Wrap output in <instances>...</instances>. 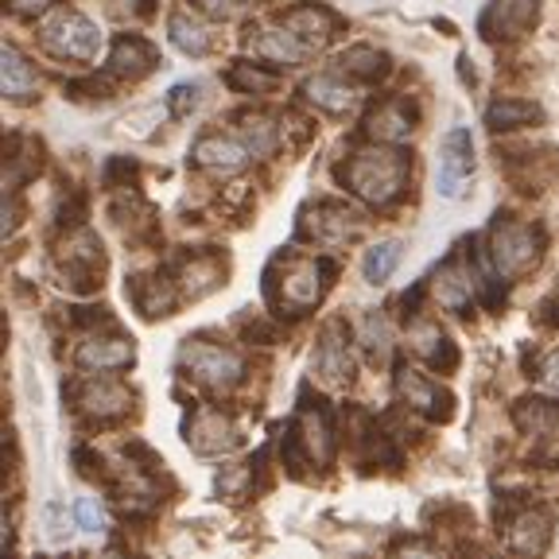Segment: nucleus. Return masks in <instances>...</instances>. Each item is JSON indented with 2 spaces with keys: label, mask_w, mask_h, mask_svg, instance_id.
<instances>
[{
  "label": "nucleus",
  "mask_w": 559,
  "mask_h": 559,
  "mask_svg": "<svg viewBox=\"0 0 559 559\" xmlns=\"http://www.w3.org/2000/svg\"><path fill=\"white\" fill-rule=\"evenodd\" d=\"M129 296L144 319H164V314H171L175 304L183 299V292H179V280H171V276H132Z\"/></svg>",
  "instance_id": "15"
},
{
  "label": "nucleus",
  "mask_w": 559,
  "mask_h": 559,
  "mask_svg": "<svg viewBox=\"0 0 559 559\" xmlns=\"http://www.w3.org/2000/svg\"><path fill=\"white\" fill-rule=\"evenodd\" d=\"M396 396H401L412 412H424L428 419H451V412H454V396L447 393V389H439L431 377L416 373V369H408V366L396 369Z\"/></svg>",
  "instance_id": "12"
},
{
  "label": "nucleus",
  "mask_w": 559,
  "mask_h": 559,
  "mask_svg": "<svg viewBox=\"0 0 559 559\" xmlns=\"http://www.w3.org/2000/svg\"><path fill=\"white\" fill-rule=\"evenodd\" d=\"M194 4L214 20H237L253 9V0H194Z\"/></svg>",
  "instance_id": "38"
},
{
  "label": "nucleus",
  "mask_w": 559,
  "mask_h": 559,
  "mask_svg": "<svg viewBox=\"0 0 559 559\" xmlns=\"http://www.w3.org/2000/svg\"><path fill=\"white\" fill-rule=\"evenodd\" d=\"M191 159L199 167H206V171L229 175V171H241L245 159H249V148H245L241 140H234V136H222V132H206V136L194 140Z\"/></svg>",
  "instance_id": "17"
},
{
  "label": "nucleus",
  "mask_w": 559,
  "mask_h": 559,
  "mask_svg": "<svg viewBox=\"0 0 559 559\" xmlns=\"http://www.w3.org/2000/svg\"><path fill=\"white\" fill-rule=\"evenodd\" d=\"M74 463L82 466V474H86V478H105L102 454H94V451H86V447H79V451H74Z\"/></svg>",
  "instance_id": "40"
},
{
  "label": "nucleus",
  "mask_w": 559,
  "mask_h": 559,
  "mask_svg": "<svg viewBox=\"0 0 559 559\" xmlns=\"http://www.w3.org/2000/svg\"><path fill=\"white\" fill-rule=\"evenodd\" d=\"M183 436L199 454H234L245 443L234 416L222 408H194L183 424Z\"/></svg>",
  "instance_id": "8"
},
{
  "label": "nucleus",
  "mask_w": 559,
  "mask_h": 559,
  "mask_svg": "<svg viewBox=\"0 0 559 559\" xmlns=\"http://www.w3.org/2000/svg\"><path fill=\"white\" fill-rule=\"evenodd\" d=\"M358 342H361V349H366V358L373 361V366H381V361L389 358V323H384V314L369 311L366 319H361Z\"/></svg>",
  "instance_id": "35"
},
{
  "label": "nucleus",
  "mask_w": 559,
  "mask_h": 559,
  "mask_svg": "<svg viewBox=\"0 0 559 559\" xmlns=\"http://www.w3.org/2000/svg\"><path fill=\"white\" fill-rule=\"evenodd\" d=\"M536 16H540V0H489V9L478 20V32L489 44H509L528 32Z\"/></svg>",
  "instance_id": "10"
},
{
  "label": "nucleus",
  "mask_w": 559,
  "mask_h": 559,
  "mask_svg": "<svg viewBox=\"0 0 559 559\" xmlns=\"http://www.w3.org/2000/svg\"><path fill=\"white\" fill-rule=\"evenodd\" d=\"M412 121L416 117H412V109L404 102H384L366 117V136L377 140V144H404L412 136V129H416Z\"/></svg>",
  "instance_id": "22"
},
{
  "label": "nucleus",
  "mask_w": 559,
  "mask_h": 559,
  "mask_svg": "<svg viewBox=\"0 0 559 559\" xmlns=\"http://www.w3.org/2000/svg\"><path fill=\"white\" fill-rule=\"evenodd\" d=\"M136 12H140V16H144V20H148V16H152V0H140Z\"/></svg>",
  "instance_id": "44"
},
{
  "label": "nucleus",
  "mask_w": 559,
  "mask_h": 559,
  "mask_svg": "<svg viewBox=\"0 0 559 559\" xmlns=\"http://www.w3.org/2000/svg\"><path fill=\"white\" fill-rule=\"evenodd\" d=\"M0 86H4V97H9V102H20V105L39 97V79H35L32 62H27L12 44H4V51H0Z\"/></svg>",
  "instance_id": "24"
},
{
  "label": "nucleus",
  "mask_w": 559,
  "mask_h": 559,
  "mask_svg": "<svg viewBox=\"0 0 559 559\" xmlns=\"http://www.w3.org/2000/svg\"><path fill=\"white\" fill-rule=\"evenodd\" d=\"M544 121V109L533 102H516V97H501L486 109V124L493 132H509V129H524V124Z\"/></svg>",
  "instance_id": "31"
},
{
  "label": "nucleus",
  "mask_w": 559,
  "mask_h": 559,
  "mask_svg": "<svg viewBox=\"0 0 559 559\" xmlns=\"http://www.w3.org/2000/svg\"><path fill=\"white\" fill-rule=\"evenodd\" d=\"M194 109H199V86H194V82L171 86V94H167V114H171L175 121H183V117H191Z\"/></svg>",
  "instance_id": "36"
},
{
  "label": "nucleus",
  "mask_w": 559,
  "mask_h": 559,
  "mask_svg": "<svg viewBox=\"0 0 559 559\" xmlns=\"http://www.w3.org/2000/svg\"><path fill=\"white\" fill-rule=\"evenodd\" d=\"M159 67V51L148 44V39H140V35H117L114 39V51H109V74L117 79H144L152 70Z\"/></svg>",
  "instance_id": "16"
},
{
  "label": "nucleus",
  "mask_w": 559,
  "mask_h": 559,
  "mask_svg": "<svg viewBox=\"0 0 559 559\" xmlns=\"http://www.w3.org/2000/svg\"><path fill=\"white\" fill-rule=\"evenodd\" d=\"M412 175V156L401 148H389V144H377V148H361L338 167V183L349 194H358L361 202L384 210L393 206L404 194Z\"/></svg>",
  "instance_id": "1"
},
{
  "label": "nucleus",
  "mask_w": 559,
  "mask_h": 559,
  "mask_svg": "<svg viewBox=\"0 0 559 559\" xmlns=\"http://www.w3.org/2000/svg\"><path fill=\"white\" fill-rule=\"evenodd\" d=\"M74 521H79L82 533H102L105 528V513L94 498H82L79 506H74Z\"/></svg>",
  "instance_id": "39"
},
{
  "label": "nucleus",
  "mask_w": 559,
  "mask_h": 559,
  "mask_svg": "<svg viewBox=\"0 0 559 559\" xmlns=\"http://www.w3.org/2000/svg\"><path fill=\"white\" fill-rule=\"evenodd\" d=\"M179 369L183 377H191L194 384H202L206 393H234L237 384L245 381V361L241 354H234L229 346H218V342H187L179 349Z\"/></svg>",
  "instance_id": "5"
},
{
  "label": "nucleus",
  "mask_w": 559,
  "mask_h": 559,
  "mask_svg": "<svg viewBox=\"0 0 559 559\" xmlns=\"http://www.w3.org/2000/svg\"><path fill=\"white\" fill-rule=\"evenodd\" d=\"M513 419L521 424V431L536 439H551L559 436V404L551 401H540V396H528L513 408Z\"/></svg>",
  "instance_id": "29"
},
{
  "label": "nucleus",
  "mask_w": 559,
  "mask_h": 559,
  "mask_svg": "<svg viewBox=\"0 0 559 559\" xmlns=\"http://www.w3.org/2000/svg\"><path fill=\"white\" fill-rule=\"evenodd\" d=\"M167 35H171V44L183 55H206L210 47H214L206 27H202L194 16H187V12H175V16L167 20Z\"/></svg>",
  "instance_id": "32"
},
{
  "label": "nucleus",
  "mask_w": 559,
  "mask_h": 559,
  "mask_svg": "<svg viewBox=\"0 0 559 559\" xmlns=\"http://www.w3.org/2000/svg\"><path fill=\"white\" fill-rule=\"evenodd\" d=\"M241 144L253 152V156H272L280 144L276 121H272V117H261V114L241 117Z\"/></svg>",
  "instance_id": "33"
},
{
  "label": "nucleus",
  "mask_w": 559,
  "mask_h": 559,
  "mask_svg": "<svg viewBox=\"0 0 559 559\" xmlns=\"http://www.w3.org/2000/svg\"><path fill=\"white\" fill-rule=\"evenodd\" d=\"M55 269H59L62 284L70 292H97L105 276V249L97 241V234L79 229V234H67V241L55 249Z\"/></svg>",
  "instance_id": "6"
},
{
  "label": "nucleus",
  "mask_w": 559,
  "mask_h": 559,
  "mask_svg": "<svg viewBox=\"0 0 559 559\" xmlns=\"http://www.w3.org/2000/svg\"><path fill=\"white\" fill-rule=\"evenodd\" d=\"M323 218H304L299 222V234L311 237V241H323V245H338L346 241L349 234H358V214L346 210L342 202H314Z\"/></svg>",
  "instance_id": "19"
},
{
  "label": "nucleus",
  "mask_w": 559,
  "mask_h": 559,
  "mask_svg": "<svg viewBox=\"0 0 559 559\" xmlns=\"http://www.w3.org/2000/svg\"><path fill=\"white\" fill-rule=\"evenodd\" d=\"M544 311H548V323L559 326V284H556V292L548 296V304H544Z\"/></svg>",
  "instance_id": "43"
},
{
  "label": "nucleus",
  "mask_w": 559,
  "mask_h": 559,
  "mask_svg": "<svg viewBox=\"0 0 559 559\" xmlns=\"http://www.w3.org/2000/svg\"><path fill=\"white\" fill-rule=\"evenodd\" d=\"M436 292H439V304L451 307V311L466 314L474 304V276L471 269H459V261H447L436 276Z\"/></svg>",
  "instance_id": "27"
},
{
  "label": "nucleus",
  "mask_w": 559,
  "mask_h": 559,
  "mask_svg": "<svg viewBox=\"0 0 559 559\" xmlns=\"http://www.w3.org/2000/svg\"><path fill=\"white\" fill-rule=\"evenodd\" d=\"M136 175H140L136 159H129V156H117V159H109V164H105L102 183H105V187H129L132 179H136Z\"/></svg>",
  "instance_id": "37"
},
{
  "label": "nucleus",
  "mask_w": 559,
  "mask_h": 559,
  "mask_svg": "<svg viewBox=\"0 0 559 559\" xmlns=\"http://www.w3.org/2000/svg\"><path fill=\"white\" fill-rule=\"evenodd\" d=\"M249 51H253L257 59L272 62V67H299L307 47L299 44L288 27H257V32L249 35Z\"/></svg>",
  "instance_id": "20"
},
{
  "label": "nucleus",
  "mask_w": 559,
  "mask_h": 559,
  "mask_svg": "<svg viewBox=\"0 0 559 559\" xmlns=\"http://www.w3.org/2000/svg\"><path fill=\"white\" fill-rule=\"evenodd\" d=\"M136 361V346L132 338H86L74 349V366L86 369V373H117V369H129Z\"/></svg>",
  "instance_id": "14"
},
{
  "label": "nucleus",
  "mask_w": 559,
  "mask_h": 559,
  "mask_svg": "<svg viewBox=\"0 0 559 559\" xmlns=\"http://www.w3.org/2000/svg\"><path fill=\"white\" fill-rule=\"evenodd\" d=\"M338 70L346 74V79H358V82H377L389 74V55L377 51V47H346L338 59Z\"/></svg>",
  "instance_id": "30"
},
{
  "label": "nucleus",
  "mask_w": 559,
  "mask_h": 559,
  "mask_svg": "<svg viewBox=\"0 0 559 559\" xmlns=\"http://www.w3.org/2000/svg\"><path fill=\"white\" fill-rule=\"evenodd\" d=\"M311 366L326 384H349V381H354V358H349L346 338H342L338 323H331L323 331V338H319V346H314Z\"/></svg>",
  "instance_id": "18"
},
{
  "label": "nucleus",
  "mask_w": 559,
  "mask_h": 559,
  "mask_svg": "<svg viewBox=\"0 0 559 559\" xmlns=\"http://www.w3.org/2000/svg\"><path fill=\"white\" fill-rule=\"evenodd\" d=\"M51 4H55V0H9V9L16 12V16H27V20H32V16H44V12L51 9Z\"/></svg>",
  "instance_id": "41"
},
{
  "label": "nucleus",
  "mask_w": 559,
  "mask_h": 559,
  "mask_svg": "<svg viewBox=\"0 0 559 559\" xmlns=\"http://www.w3.org/2000/svg\"><path fill=\"white\" fill-rule=\"evenodd\" d=\"M334 276V264L323 257H304V253H280L264 272V296L280 314H304L323 299L326 284Z\"/></svg>",
  "instance_id": "2"
},
{
  "label": "nucleus",
  "mask_w": 559,
  "mask_h": 559,
  "mask_svg": "<svg viewBox=\"0 0 559 559\" xmlns=\"http://www.w3.org/2000/svg\"><path fill=\"white\" fill-rule=\"evenodd\" d=\"M474 175V140L466 129H451L439 144V171L436 187L443 199H459L466 179Z\"/></svg>",
  "instance_id": "9"
},
{
  "label": "nucleus",
  "mask_w": 559,
  "mask_h": 559,
  "mask_svg": "<svg viewBox=\"0 0 559 559\" xmlns=\"http://www.w3.org/2000/svg\"><path fill=\"white\" fill-rule=\"evenodd\" d=\"M540 384L544 389H551V393H559V349L540 366Z\"/></svg>",
  "instance_id": "42"
},
{
  "label": "nucleus",
  "mask_w": 559,
  "mask_h": 559,
  "mask_svg": "<svg viewBox=\"0 0 559 559\" xmlns=\"http://www.w3.org/2000/svg\"><path fill=\"white\" fill-rule=\"evenodd\" d=\"M284 27L296 35L307 51H323L342 35V20L334 16L323 4H296V9L284 12Z\"/></svg>",
  "instance_id": "13"
},
{
  "label": "nucleus",
  "mask_w": 559,
  "mask_h": 559,
  "mask_svg": "<svg viewBox=\"0 0 559 559\" xmlns=\"http://www.w3.org/2000/svg\"><path fill=\"white\" fill-rule=\"evenodd\" d=\"M551 544V516L544 509H524L509 521V548L521 556H540Z\"/></svg>",
  "instance_id": "23"
},
{
  "label": "nucleus",
  "mask_w": 559,
  "mask_h": 559,
  "mask_svg": "<svg viewBox=\"0 0 559 559\" xmlns=\"http://www.w3.org/2000/svg\"><path fill=\"white\" fill-rule=\"evenodd\" d=\"M334 459V424L331 408H326L319 396H299L296 419L284 431V463L299 474V466H326Z\"/></svg>",
  "instance_id": "3"
},
{
  "label": "nucleus",
  "mask_w": 559,
  "mask_h": 559,
  "mask_svg": "<svg viewBox=\"0 0 559 559\" xmlns=\"http://www.w3.org/2000/svg\"><path fill=\"white\" fill-rule=\"evenodd\" d=\"M401 253H404L401 241H377L373 249H369L366 261H361V272H366V280L373 288H381L384 280L393 276L396 264H401Z\"/></svg>",
  "instance_id": "34"
},
{
  "label": "nucleus",
  "mask_w": 559,
  "mask_h": 559,
  "mask_svg": "<svg viewBox=\"0 0 559 559\" xmlns=\"http://www.w3.org/2000/svg\"><path fill=\"white\" fill-rule=\"evenodd\" d=\"M39 44L51 51L55 59H97L102 51V32L90 24L82 12H55L44 27H39Z\"/></svg>",
  "instance_id": "7"
},
{
  "label": "nucleus",
  "mask_w": 559,
  "mask_h": 559,
  "mask_svg": "<svg viewBox=\"0 0 559 559\" xmlns=\"http://www.w3.org/2000/svg\"><path fill=\"white\" fill-rule=\"evenodd\" d=\"M70 396H74V408H79L86 419H97V424H114V419H121L132 404L129 389H124L121 381H109V377L74 384Z\"/></svg>",
  "instance_id": "11"
},
{
  "label": "nucleus",
  "mask_w": 559,
  "mask_h": 559,
  "mask_svg": "<svg viewBox=\"0 0 559 559\" xmlns=\"http://www.w3.org/2000/svg\"><path fill=\"white\" fill-rule=\"evenodd\" d=\"M412 349H416L431 369H439V373H451V369L459 366V349H454V342L439 331V323L412 326Z\"/></svg>",
  "instance_id": "25"
},
{
  "label": "nucleus",
  "mask_w": 559,
  "mask_h": 559,
  "mask_svg": "<svg viewBox=\"0 0 559 559\" xmlns=\"http://www.w3.org/2000/svg\"><path fill=\"white\" fill-rule=\"evenodd\" d=\"M304 94H307V102L319 105V109H326V114H334V117L349 114L354 102H358V94H354L338 74H314V79H307Z\"/></svg>",
  "instance_id": "26"
},
{
  "label": "nucleus",
  "mask_w": 559,
  "mask_h": 559,
  "mask_svg": "<svg viewBox=\"0 0 559 559\" xmlns=\"http://www.w3.org/2000/svg\"><path fill=\"white\" fill-rule=\"evenodd\" d=\"M226 86L234 90V94L264 97V94H272V90L280 86V74H276V70H269V67H261V62L237 59L234 67L226 70Z\"/></svg>",
  "instance_id": "28"
},
{
  "label": "nucleus",
  "mask_w": 559,
  "mask_h": 559,
  "mask_svg": "<svg viewBox=\"0 0 559 559\" xmlns=\"http://www.w3.org/2000/svg\"><path fill=\"white\" fill-rule=\"evenodd\" d=\"M544 257V234L540 226L516 222L513 214H498L489 226V264L506 280L528 276Z\"/></svg>",
  "instance_id": "4"
},
{
  "label": "nucleus",
  "mask_w": 559,
  "mask_h": 559,
  "mask_svg": "<svg viewBox=\"0 0 559 559\" xmlns=\"http://www.w3.org/2000/svg\"><path fill=\"white\" fill-rule=\"evenodd\" d=\"M175 280H179V292H183V296L199 299V296H206V292H214V288H222V284H226V269H222L218 257L191 253V257H183V264H179Z\"/></svg>",
  "instance_id": "21"
}]
</instances>
